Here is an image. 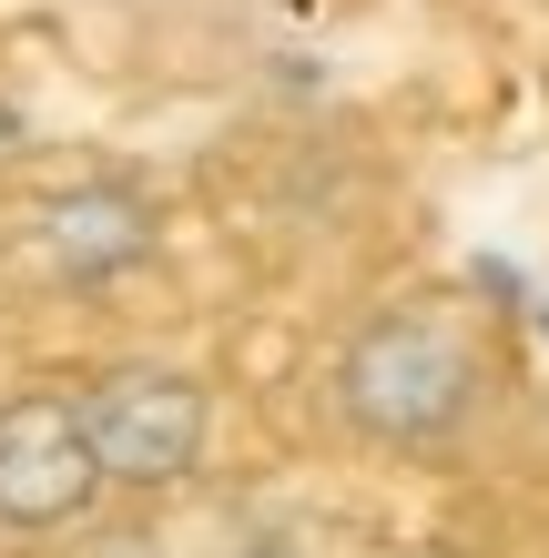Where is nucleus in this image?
Listing matches in <instances>:
<instances>
[{
	"mask_svg": "<svg viewBox=\"0 0 549 558\" xmlns=\"http://www.w3.org/2000/svg\"><path fill=\"white\" fill-rule=\"evenodd\" d=\"M478 397H489V355H478L468 315H447L438 294H386L326 355V407L357 447L377 457H438L468 437Z\"/></svg>",
	"mask_w": 549,
	"mask_h": 558,
	"instance_id": "1",
	"label": "nucleus"
},
{
	"mask_svg": "<svg viewBox=\"0 0 549 558\" xmlns=\"http://www.w3.org/2000/svg\"><path fill=\"white\" fill-rule=\"evenodd\" d=\"M82 416H92V447H103L112 487H174V477H193V457H204L214 397H204L193 366L122 355V366H103L82 386Z\"/></svg>",
	"mask_w": 549,
	"mask_h": 558,
	"instance_id": "2",
	"label": "nucleus"
},
{
	"mask_svg": "<svg viewBox=\"0 0 549 558\" xmlns=\"http://www.w3.org/2000/svg\"><path fill=\"white\" fill-rule=\"evenodd\" d=\"M103 447H92V416L72 386H11L0 397V529L21 538H51L92 518L103 498Z\"/></svg>",
	"mask_w": 549,
	"mask_h": 558,
	"instance_id": "3",
	"label": "nucleus"
},
{
	"mask_svg": "<svg viewBox=\"0 0 549 558\" xmlns=\"http://www.w3.org/2000/svg\"><path fill=\"white\" fill-rule=\"evenodd\" d=\"M153 244H164V214H153V193L122 183V173H92V183L41 204V254H51V275H72V284L133 275Z\"/></svg>",
	"mask_w": 549,
	"mask_h": 558,
	"instance_id": "4",
	"label": "nucleus"
},
{
	"mask_svg": "<svg viewBox=\"0 0 549 558\" xmlns=\"http://www.w3.org/2000/svg\"><path fill=\"white\" fill-rule=\"evenodd\" d=\"M235 558H315V548H306V538H285V529H265V538H244Z\"/></svg>",
	"mask_w": 549,
	"mask_h": 558,
	"instance_id": "5",
	"label": "nucleus"
}]
</instances>
